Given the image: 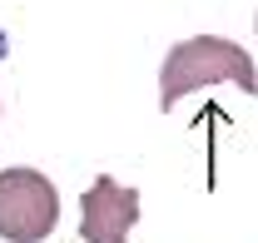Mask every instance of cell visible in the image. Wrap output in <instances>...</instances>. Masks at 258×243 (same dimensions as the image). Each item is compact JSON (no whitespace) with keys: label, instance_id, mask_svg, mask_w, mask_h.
Here are the masks:
<instances>
[{"label":"cell","instance_id":"cell-1","mask_svg":"<svg viewBox=\"0 0 258 243\" xmlns=\"http://www.w3.org/2000/svg\"><path fill=\"white\" fill-rule=\"evenodd\" d=\"M204 85H238L243 94H258V70L248 60V50L233 40H219V35H194L164 55V70H159L164 109H174L189 90H204Z\"/></svg>","mask_w":258,"mask_h":243},{"label":"cell","instance_id":"cell-2","mask_svg":"<svg viewBox=\"0 0 258 243\" xmlns=\"http://www.w3.org/2000/svg\"><path fill=\"white\" fill-rule=\"evenodd\" d=\"M60 223V194L35 169H0V238L40 243Z\"/></svg>","mask_w":258,"mask_h":243},{"label":"cell","instance_id":"cell-3","mask_svg":"<svg viewBox=\"0 0 258 243\" xmlns=\"http://www.w3.org/2000/svg\"><path fill=\"white\" fill-rule=\"evenodd\" d=\"M134 223H139V194L129 184L99 174L80 194V243H124Z\"/></svg>","mask_w":258,"mask_h":243}]
</instances>
